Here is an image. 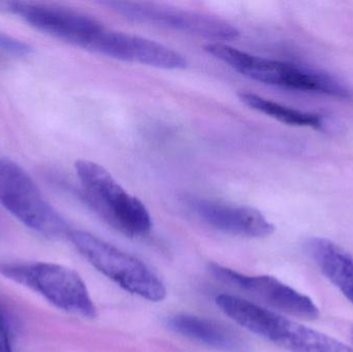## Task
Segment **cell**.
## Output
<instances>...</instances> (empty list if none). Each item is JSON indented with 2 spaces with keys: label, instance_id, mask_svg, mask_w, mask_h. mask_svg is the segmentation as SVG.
<instances>
[{
  "label": "cell",
  "instance_id": "9",
  "mask_svg": "<svg viewBox=\"0 0 353 352\" xmlns=\"http://www.w3.org/2000/svg\"><path fill=\"white\" fill-rule=\"evenodd\" d=\"M168 326L178 334L224 352H245L246 343L234 330L224 324L189 314H179L168 320Z\"/></svg>",
  "mask_w": 353,
  "mask_h": 352
},
{
  "label": "cell",
  "instance_id": "4",
  "mask_svg": "<svg viewBox=\"0 0 353 352\" xmlns=\"http://www.w3.org/2000/svg\"><path fill=\"white\" fill-rule=\"evenodd\" d=\"M68 239L94 268L125 291L151 302L167 296L159 277L134 256L87 231L72 229Z\"/></svg>",
  "mask_w": 353,
  "mask_h": 352
},
{
  "label": "cell",
  "instance_id": "8",
  "mask_svg": "<svg viewBox=\"0 0 353 352\" xmlns=\"http://www.w3.org/2000/svg\"><path fill=\"white\" fill-rule=\"evenodd\" d=\"M189 208L210 227L230 235L247 238H265L275 231L263 213L247 206L225 204L208 198L191 196Z\"/></svg>",
  "mask_w": 353,
  "mask_h": 352
},
{
  "label": "cell",
  "instance_id": "14",
  "mask_svg": "<svg viewBox=\"0 0 353 352\" xmlns=\"http://www.w3.org/2000/svg\"><path fill=\"white\" fill-rule=\"evenodd\" d=\"M352 336H353V330H352Z\"/></svg>",
  "mask_w": 353,
  "mask_h": 352
},
{
  "label": "cell",
  "instance_id": "11",
  "mask_svg": "<svg viewBox=\"0 0 353 352\" xmlns=\"http://www.w3.org/2000/svg\"><path fill=\"white\" fill-rule=\"evenodd\" d=\"M239 97L242 103L248 105L251 109L265 114L278 121L288 124V125L311 127L319 130H323V126H325V119L319 114L292 109L288 105L275 103V101H270V99L259 96L254 93L241 92L239 93Z\"/></svg>",
  "mask_w": 353,
  "mask_h": 352
},
{
  "label": "cell",
  "instance_id": "2",
  "mask_svg": "<svg viewBox=\"0 0 353 352\" xmlns=\"http://www.w3.org/2000/svg\"><path fill=\"white\" fill-rule=\"evenodd\" d=\"M0 204L28 229L48 239L68 238L72 229L18 163L0 158Z\"/></svg>",
  "mask_w": 353,
  "mask_h": 352
},
{
  "label": "cell",
  "instance_id": "10",
  "mask_svg": "<svg viewBox=\"0 0 353 352\" xmlns=\"http://www.w3.org/2000/svg\"><path fill=\"white\" fill-rule=\"evenodd\" d=\"M307 250L323 274L353 304V256L323 238H311Z\"/></svg>",
  "mask_w": 353,
  "mask_h": 352
},
{
  "label": "cell",
  "instance_id": "5",
  "mask_svg": "<svg viewBox=\"0 0 353 352\" xmlns=\"http://www.w3.org/2000/svg\"><path fill=\"white\" fill-rule=\"evenodd\" d=\"M0 14L17 16L41 32L91 52L107 29L89 14L52 4L6 0L0 1Z\"/></svg>",
  "mask_w": 353,
  "mask_h": 352
},
{
  "label": "cell",
  "instance_id": "12",
  "mask_svg": "<svg viewBox=\"0 0 353 352\" xmlns=\"http://www.w3.org/2000/svg\"><path fill=\"white\" fill-rule=\"evenodd\" d=\"M32 52L30 45L20 39L0 32V53L12 57H25Z\"/></svg>",
  "mask_w": 353,
  "mask_h": 352
},
{
  "label": "cell",
  "instance_id": "3",
  "mask_svg": "<svg viewBox=\"0 0 353 352\" xmlns=\"http://www.w3.org/2000/svg\"><path fill=\"white\" fill-rule=\"evenodd\" d=\"M0 274L43 296L55 307L83 318H94L97 308L76 271L52 262H8Z\"/></svg>",
  "mask_w": 353,
  "mask_h": 352
},
{
  "label": "cell",
  "instance_id": "13",
  "mask_svg": "<svg viewBox=\"0 0 353 352\" xmlns=\"http://www.w3.org/2000/svg\"><path fill=\"white\" fill-rule=\"evenodd\" d=\"M0 352H12L6 316L0 310Z\"/></svg>",
  "mask_w": 353,
  "mask_h": 352
},
{
  "label": "cell",
  "instance_id": "7",
  "mask_svg": "<svg viewBox=\"0 0 353 352\" xmlns=\"http://www.w3.org/2000/svg\"><path fill=\"white\" fill-rule=\"evenodd\" d=\"M218 280L242 289L274 309L303 320H316L319 309L304 293L271 276H247L217 264L209 266Z\"/></svg>",
  "mask_w": 353,
  "mask_h": 352
},
{
  "label": "cell",
  "instance_id": "1",
  "mask_svg": "<svg viewBox=\"0 0 353 352\" xmlns=\"http://www.w3.org/2000/svg\"><path fill=\"white\" fill-rule=\"evenodd\" d=\"M74 169L84 190L83 198L105 222L128 237H144L150 233L152 218L148 209L103 165L80 159Z\"/></svg>",
  "mask_w": 353,
  "mask_h": 352
},
{
  "label": "cell",
  "instance_id": "6",
  "mask_svg": "<svg viewBox=\"0 0 353 352\" xmlns=\"http://www.w3.org/2000/svg\"><path fill=\"white\" fill-rule=\"evenodd\" d=\"M103 4L134 22L205 37L213 43L234 41L240 35L236 27L228 21L205 12L152 2L107 1Z\"/></svg>",
  "mask_w": 353,
  "mask_h": 352
}]
</instances>
